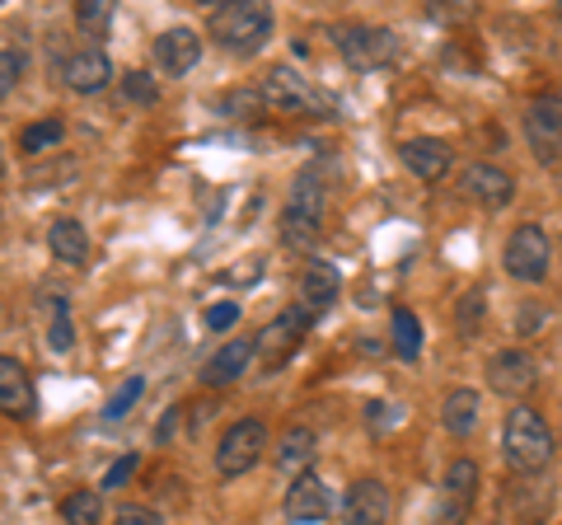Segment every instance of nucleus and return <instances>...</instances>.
<instances>
[{"instance_id":"nucleus-1","label":"nucleus","mask_w":562,"mask_h":525,"mask_svg":"<svg viewBox=\"0 0 562 525\" xmlns=\"http://www.w3.org/2000/svg\"><path fill=\"white\" fill-rule=\"evenodd\" d=\"M211 43H221L231 57H258L272 43V10L262 0H221L206 14Z\"/></svg>"},{"instance_id":"nucleus-2","label":"nucleus","mask_w":562,"mask_h":525,"mask_svg":"<svg viewBox=\"0 0 562 525\" xmlns=\"http://www.w3.org/2000/svg\"><path fill=\"white\" fill-rule=\"evenodd\" d=\"M319 235H324V179L314 165H305L291 179L286 206H281V244L295 254H310Z\"/></svg>"},{"instance_id":"nucleus-3","label":"nucleus","mask_w":562,"mask_h":525,"mask_svg":"<svg viewBox=\"0 0 562 525\" xmlns=\"http://www.w3.org/2000/svg\"><path fill=\"white\" fill-rule=\"evenodd\" d=\"M502 455L516 474H543L553 460V432L535 409H512L502 423Z\"/></svg>"},{"instance_id":"nucleus-4","label":"nucleus","mask_w":562,"mask_h":525,"mask_svg":"<svg viewBox=\"0 0 562 525\" xmlns=\"http://www.w3.org/2000/svg\"><path fill=\"white\" fill-rule=\"evenodd\" d=\"M502 268L506 277H516L525 287H539L553 268V239L543 225L535 221H520L512 235H506V249H502Z\"/></svg>"},{"instance_id":"nucleus-5","label":"nucleus","mask_w":562,"mask_h":525,"mask_svg":"<svg viewBox=\"0 0 562 525\" xmlns=\"http://www.w3.org/2000/svg\"><path fill=\"white\" fill-rule=\"evenodd\" d=\"M333 43H338L351 71H384L398 57V33L384 24H338Z\"/></svg>"},{"instance_id":"nucleus-6","label":"nucleus","mask_w":562,"mask_h":525,"mask_svg":"<svg viewBox=\"0 0 562 525\" xmlns=\"http://www.w3.org/2000/svg\"><path fill=\"white\" fill-rule=\"evenodd\" d=\"M262 455H268V423H262V417H239V423L225 427V436L216 442V474L244 479Z\"/></svg>"},{"instance_id":"nucleus-7","label":"nucleus","mask_w":562,"mask_h":525,"mask_svg":"<svg viewBox=\"0 0 562 525\" xmlns=\"http://www.w3.org/2000/svg\"><path fill=\"white\" fill-rule=\"evenodd\" d=\"M258 94L268 103V113H319L328 103L301 71H291V66H272V71L258 80Z\"/></svg>"},{"instance_id":"nucleus-8","label":"nucleus","mask_w":562,"mask_h":525,"mask_svg":"<svg viewBox=\"0 0 562 525\" xmlns=\"http://www.w3.org/2000/svg\"><path fill=\"white\" fill-rule=\"evenodd\" d=\"M483 380H487L492 394L525 399V394H535V384H539V361L525 353V347H506V353H492L487 357Z\"/></svg>"},{"instance_id":"nucleus-9","label":"nucleus","mask_w":562,"mask_h":525,"mask_svg":"<svg viewBox=\"0 0 562 525\" xmlns=\"http://www.w3.org/2000/svg\"><path fill=\"white\" fill-rule=\"evenodd\" d=\"M310 324H314V320H310V314H305L301 305L281 310L272 324H262V334L254 338L262 366H268V371H277V366H286V361L295 357V347H301V338L310 334Z\"/></svg>"},{"instance_id":"nucleus-10","label":"nucleus","mask_w":562,"mask_h":525,"mask_svg":"<svg viewBox=\"0 0 562 525\" xmlns=\"http://www.w3.org/2000/svg\"><path fill=\"white\" fill-rule=\"evenodd\" d=\"M525 136L539 165H553L562 155V94H539L525 109Z\"/></svg>"},{"instance_id":"nucleus-11","label":"nucleus","mask_w":562,"mask_h":525,"mask_svg":"<svg viewBox=\"0 0 562 525\" xmlns=\"http://www.w3.org/2000/svg\"><path fill=\"white\" fill-rule=\"evenodd\" d=\"M57 76L70 94H103L113 85V62L103 47H76L57 62Z\"/></svg>"},{"instance_id":"nucleus-12","label":"nucleus","mask_w":562,"mask_h":525,"mask_svg":"<svg viewBox=\"0 0 562 525\" xmlns=\"http://www.w3.org/2000/svg\"><path fill=\"white\" fill-rule=\"evenodd\" d=\"M473 498H479V465L460 455L446 469L441 483V506H436V525H464V516L473 512Z\"/></svg>"},{"instance_id":"nucleus-13","label":"nucleus","mask_w":562,"mask_h":525,"mask_svg":"<svg viewBox=\"0 0 562 525\" xmlns=\"http://www.w3.org/2000/svg\"><path fill=\"white\" fill-rule=\"evenodd\" d=\"M342 525H390L394 516V493L380 479H357L338 502Z\"/></svg>"},{"instance_id":"nucleus-14","label":"nucleus","mask_w":562,"mask_h":525,"mask_svg":"<svg viewBox=\"0 0 562 525\" xmlns=\"http://www.w3.org/2000/svg\"><path fill=\"white\" fill-rule=\"evenodd\" d=\"M460 192L473 206H483V212H502V206H512V198H516V179L506 169L479 160L460 174Z\"/></svg>"},{"instance_id":"nucleus-15","label":"nucleus","mask_w":562,"mask_h":525,"mask_svg":"<svg viewBox=\"0 0 562 525\" xmlns=\"http://www.w3.org/2000/svg\"><path fill=\"white\" fill-rule=\"evenodd\" d=\"M333 493H328V483L319 474H301V479H291L286 488V502H281V516H286L291 525H319L333 516Z\"/></svg>"},{"instance_id":"nucleus-16","label":"nucleus","mask_w":562,"mask_h":525,"mask_svg":"<svg viewBox=\"0 0 562 525\" xmlns=\"http://www.w3.org/2000/svg\"><path fill=\"white\" fill-rule=\"evenodd\" d=\"M338 291H342V272L333 268L328 258H310L301 282H295V305H301L310 320H324V310L338 301Z\"/></svg>"},{"instance_id":"nucleus-17","label":"nucleus","mask_w":562,"mask_h":525,"mask_svg":"<svg viewBox=\"0 0 562 525\" xmlns=\"http://www.w3.org/2000/svg\"><path fill=\"white\" fill-rule=\"evenodd\" d=\"M398 160L413 179L441 183L450 174V165H454V150H450V142H441V136H408V142L398 146Z\"/></svg>"},{"instance_id":"nucleus-18","label":"nucleus","mask_w":562,"mask_h":525,"mask_svg":"<svg viewBox=\"0 0 562 525\" xmlns=\"http://www.w3.org/2000/svg\"><path fill=\"white\" fill-rule=\"evenodd\" d=\"M202 62V38L198 29H165L160 38H155V66H160L165 76H188L192 66Z\"/></svg>"},{"instance_id":"nucleus-19","label":"nucleus","mask_w":562,"mask_h":525,"mask_svg":"<svg viewBox=\"0 0 562 525\" xmlns=\"http://www.w3.org/2000/svg\"><path fill=\"white\" fill-rule=\"evenodd\" d=\"M254 357H258L254 338H244V343H221L216 353L206 357V366H202V380L211 384V390H225V384L244 380V371H249V361H254Z\"/></svg>"},{"instance_id":"nucleus-20","label":"nucleus","mask_w":562,"mask_h":525,"mask_svg":"<svg viewBox=\"0 0 562 525\" xmlns=\"http://www.w3.org/2000/svg\"><path fill=\"white\" fill-rule=\"evenodd\" d=\"M38 399H33V380L24 371V361L0 357V413L5 417H33Z\"/></svg>"},{"instance_id":"nucleus-21","label":"nucleus","mask_w":562,"mask_h":525,"mask_svg":"<svg viewBox=\"0 0 562 525\" xmlns=\"http://www.w3.org/2000/svg\"><path fill=\"white\" fill-rule=\"evenodd\" d=\"M314 455H319V436H314L310 427H286L281 432V442H277V450H272V465H277V474L301 479V474H310Z\"/></svg>"},{"instance_id":"nucleus-22","label":"nucleus","mask_w":562,"mask_h":525,"mask_svg":"<svg viewBox=\"0 0 562 525\" xmlns=\"http://www.w3.org/2000/svg\"><path fill=\"white\" fill-rule=\"evenodd\" d=\"M47 249L57 262H66V268H80V262L90 258V231L70 216H57L47 225Z\"/></svg>"},{"instance_id":"nucleus-23","label":"nucleus","mask_w":562,"mask_h":525,"mask_svg":"<svg viewBox=\"0 0 562 525\" xmlns=\"http://www.w3.org/2000/svg\"><path fill=\"white\" fill-rule=\"evenodd\" d=\"M479 413H483V399L479 390H469V384H460V390H450L446 394V404H441V423L450 436H469L473 427H479Z\"/></svg>"},{"instance_id":"nucleus-24","label":"nucleus","mask_w":562,"mask_h":525,"mask_svg":"<svg viewBox=\"0 0 562 525\" xmlns=\"http://www.w3.org/2000/svg\"><path fill=\"white\" fill-rule=\"evenodd\" d=\"M390 328H394V353H398L403 361H417V357H422V324H417V314L398 305V310L390 314Z\"/></svg>"},{"instance_id":"nucleus-25","label":"nucleus","mask_w":562,"mask_h":525,"mask_svg":"<svg viewBox=\"0 0 562 525\" xmlns=\"http://www.w3.org/2000/svg\"><path fill=\"white\" fill-rule=\"evenodd\" d=\"M61 136H66L61 118H38V122H29V127L20 132V150L24 155H43L52 146H61Z\"/></svg>"},{"instance_id":"nucleus-26","label":"nucleus","mask_w":562,"mask_h":525,"mask_svg":"<svg viewBox=\"0 0 562 525\" xmlns=\"http://www.w3.org/2000/svg\"><path fill=\"white\" fill-rule=\"evenodd\" d=\"M103 516V498L94 493V488H80V493H70L61 502V521L66 525H99Z\"/></svg>"},{"instance_id":"nucleus-27","label":"nucleus","mask_w":562,"mask_h":525,"mask_svg":"<svg viewBox=\"0 0 562 525\" xmlns=\"http://www.w3.org/2000/svg\"><path fill=\"white\" fill-rule=\"evenodd\" d=\"M122 99L136 103V109H155L160 103V80L150 71H127L122 76Z\"/></svg>"},{"instance_id":"nucleus-28","label":"nucleus","mask_w":562,"mask_h":525,"mask_svg":"<svg viewBox=\"0 0 562 525\" xmlns=\"http://www.w3.org/2000/svg\"><path fill=\"white\" fill-rule=\"evenodd\" d=\"M361 413H366V432L371 436H390L403 423V404H394V399H371Z\"/></svg>"},{"instance_id":"nucleus-29","label":"nucleus","mask_w":562,"mask_h":525,"mask_svg":"<svg viewBox=\"0 0 562 525\" xmlns=\"http://www.w3.org/2000/svg\"><path fill=\"white\" fill-rule=\"evenodd\" d=\"M140 394H146V376H127V380L117 384V394L109 399V404H103V417H109V423H117L122 413L140 404Z\"/></svg>"},{"instance_id":"nucleus-30","label":"nucleus","mask_w":562,"mask_h":525,"mask_svg":"<svg viewBox=\"0 0 562 525\" xmlns=\"http://www.w3.org/2000/svg\"><path fill=\"white\" fill-rule=\"evenodd\" d=\"M109 24H113V5H109V0H80V5H76V29L80 33H94V38H99Z\"/></svg>"},{"instance_id":"nucleus-31","label":"nucleus","mask_w":562,"mask_h":525,"mask_svg":"<svg viewBox=\"0 0 562 525\" xmlns=\"http://www.w3.org/2000/svg\"><path fill=\"white\" fill-rule=\"evenodd\" d=\"M221 109L231 113V118H239V122H258L262 113H268V103H262L258 90H235V94L221 99Z\"/></svg>"},{"instance_id":"nucleus-32","label":"nucleus","mask_w":562,"mask_h":525,"mask_svg":"<svg viewBox=\"0 0 562 525\" xmlns=\"http://www.w3.org/2000/svg\"><path fill=\"white\" fill-rule=\"evenodd\" d=\"M47 347H52V353H70V347H76V328H70V310H66V301H57V310H52Z\"/></svg>"},{"instance_id":"nucleus-33","label":"nucleus","mask_w":562,"mask_h":525,"mask_svg":"<svg viewBox=\"0 0 562 525\" xmlns=\"http://www.w3.org/2000/svg\"><path fill=\"white\" fill-rule=\"evenodd\" d=\"M20 76H24V57L10 43H0V99H10V90L20 85Z\"/></svg>"},{"instance_id":"nucleus-34","label":"nucleus","mask_w":562,"mask_h":525,"mask_svg":"<svg viewBox=\"0 0 562 525\" xmlns=\"http://www.w3.org/2000/svg\"><path fill=\"white\" fill-rule=\"evenodd\" d=\"M235 324H239V305L235 301H216L206 310V328H211V334H231Z\"/></svg>"},{"instance_id":"nucleus-35","label":"nucleus","mask_w":562,"mask_h":525,"mask_svg":"<svg viewBox=\"0 0 562 525\" xmlns=\"http://www.w3.org/2000/svg\"><path fill=\"white\" fill-rule=\"evenodd\" d=\"M113 525H169L160 512H150V506H117V512H113Z\"/></svg>"},{"instance_id":"nucleus-36","label":"nucleus","mask_w":562,"mask_h":525,"mask_svg":"<svg viewBox=\"0 0 562 525\" xmlns=\"http://www.w3.org/2000/svg\"><path fill=\"white\" fill-rule=\"evenodd\" d=\"M136 465H140L136 455H122V460L109 469V474H103V493H113V488H122V483H127V479L136 474Z\"/></svg>"},{"instance_id":"nucleus-37","label":"nucleus","mask_w":562,"mask_h":525,"mask_svg":"<svg viewBox=\"0 0 562 525\" xmlns=\"http://www.w3.org/2000/svg\"><path fill=\"white\" fill-rule=\"evenodd\" d=\"M479 314H483V295L473 291V295H464V301H460V324H464V328L479 324Z\"/></svg>"},{"instance_id":"nucleus-38","label":"nucleus","mask_w":562,"mask_h":525,"mask_svg":"<svg viewBox=\"0 0 562 525\" xmlns=\"http://www.w3.org/2000/svg\"><path fill=\"white\" fill-rule=\"evenodd\" d=\"M179 417H183L179 409H169V413L160 417V427H155V446H165V442H169V436H173V432H179Z\"/></svg>"},{"instance_id":"nucleus-39","label":"nucleus","mask_w":562,"mask_h":525,"mask_svg":"<svg viewBox=\"0 0 562 525\" xmlns=\"http://www.w3.org/2000/svg\"><path fill=\"white\" fill-rule=\"evenodd\" d=\"M211 413H216V404H198V409H192V423H188V432H192V436H202V427L211 423Z\"/></svg>"},{"instance_id":"nucleus-40","label":"nucleus","mask_w":562,"mask_h":525,"mask_svg":"<svg viewBox=\"0 0 562 525\" xmlns=\"http://www.w3.org/2000/svg\"><path fill=\"white\" fill-rule=\"evenodd\" d=\"M0 169H5V150H0Z\"/></svg>"}]
</instances>
